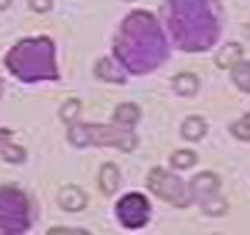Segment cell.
<instances>
[{
  "label": "cell",
  "instance_id": "cell-1",
  "mask_svg": "<svg viewBox=\"0 0 250 235\" xmlns=\"http://www.w3.org/2000/svg\"><path fill=\"white\" fill-rule=\"evenodd\" d=\"M115 55L133 73H148L160 65L165 58V43L150 13H133L125 18L115 43Z\"/></svg>",
  "mask_w": 250,
  "mask_h": 235
},
{
  "label": "cell",
  "instance_id": "cell-2",
  "mask_svg": "<svg viewBox=\"0 0 250 235\" xmlns=\"http://www.w3.org/2000/svg\"><path fill=\"white\" fill-rule=\"evenodd\" d=\"M8 70L23 83L38 80H58L55 68V48L50 38H25L8 53Z\"/></svg>",
  "mask_w": 250,
  "mask_h": 235
},
{
  "label": "cell",
  "instance_id": "cell-3",
  "mask_svg": "<svg viewBox=\"0 0 250 235\" xmlns=\"http://www.w3.org/2000/svg\"><path fill=\"white\" fill-rule=\"evenodd\" d=\"M68 140L75 148H85V145H110L120 148V150H133L138 145V138L133 135L130 128L125 125H80L70 123L68 125Z\"/></svg>",
  "mask_w": 250,
  "mask_h": 235
},
{
  "label": "cell",
  "instance_id": "cell-4",
  "mask_svg": "<svg viewBox=\"0 0 250 235\" xmlns=\"http://www.w3.org/2000/svg\"><path fill=\"white\" fill-rule=\"evenodd\" d=\"M30 228L28 198L13 185L0 188V233H25Z\"/></svg>",
  "mask_w": 250,
  "mask_h": 235
},
{
  "label": "cell",
  "instance_id": "cell-5",
  "mask_svg": "<svg viewBox=\"0 0 250 235\" xmlns=\"http://www.w3.org/2000/svg\"><path fill=\"white\" fill-rule=\"evenodd\" d=\"M148 188L153 190V193L163 200H168L178 208H185L188 203H190V185H185L183 180H178L175 175L165 173V170L155 168L148 173Z\"/></svg>",
  "mask_w": 250,
  "mask_h": 235
},
{
  "label": "cell",
  "instance_id": "cell-6",
  "mask_svg": "<svg viewBox=\"0 0 250 235\" xmlns=\"http://www.w3.org/2000/svg\"><path fill=\"white\" fill-rule=\"evenodd\" d=\"M118 218H120V223L125 228H130V230L143 228L145 223H148V218H150L148 198L140 195V193H128L118 203Z\"/></svg>",
  "mask_w": 250,
  "mask_h": 235
},
{
  "label": "cell",
  "instance_id": "cell-7",
  "mask_svg": "<svg viewBox=\"0 0 250 235\" xmlns=\"http://www.w3.org/2000/svg\"><path fill=\"white\" fill-rule=\"evenodd\" d=\"M218 188H220V178H218L215 173H200V175H195V178L190 180V195H193L198 203H203L205 198L215 195Z\"/></svg>",
  "mask_w": 250,
  "mask_h": 235
},
{
  "label": "cell",
  "instance_id": "cell-8",
  "mask_svg": "<svg viewBox=\"0 0 250 235\" xmlns=\"http://www.w3.org/2000/svg\"><path fill=\"white\" fill-rule=\"evenodd\" d=\"M85 203H88V198H85V193H83L80 188H75V185H62V188H60V193H58V205H60L62 210L78 213V210L85 208Z\"/></svg>",
  "mask_w": 250,
  "mask_h": 235
},
{
  "label": "cell",
  "instance_id": "cell-9",
  "mask_svg": "<svg viewBox=\"0 0 250 235\" xmlns=\"http://www.w3.org/2000/svg\"><path fill=\"white\" fill-rule=\"evenodd\" d=\"M95 75L105 83H115V85H123L125 83V70L118 65L115 60L110 58H100L98 65H95Z\"/></svg>",
  "mask_w": 250,
  "mask_h": 235
},
{
  "label": "cell",
  "instance_id": "cell-10",
  "mask_svg": "<svg viewBox=\"0 0 250 235\" xmlns=\"http://www.w3.org/2000/svg\"><path fill=\"white\" fill-rule=\"evenodd\" d=\"M240 60H243V48L238 45V43H225V45L220 48V53L215 55L218 68H223V70H228V68H235Z\"/></svg>",
  "mask_w": 250,
  "mask_h": 235
},
{
  "label": "cell",
  "instance_id": "cell-11",
  "mask_svg": "<svg viewBox=\"0 0 250 235\" xmlns=\"http://www.w3.org/2000/svg\"><path fill=\"white\" fill-rule=\"evenodd\" d=\"M98 183H100V190L105 195H113L115 190H118V185H120V170L113 165V163H105L100 168V178H98Z\"/></svg>",
  "mask_w": 250,
  "mask_h": 235
},
{
  "label": "cell",
  "instance_id": "cell-12",
  "mask_svg": "<svg viewBox=\"0 0 250 235\" xmlns=\"http://www.w3.org/2000/svg\"><path fill=\"white\" fill-rule=\"evenodd\" d=\"M113 120H115L118 125L133 128V125L140 120V108H138L135 103H123V105H118V108H115V113H113Z\"/></svg>",
  "mask_w": 250,
  "mask_h": 235
},
{
  "label": "cell",
  "instance_id": "cell-13",
  "mask_svg": "<svg viewBox=\"0 0 250 235\" xmlns=\"http://www.w3.org/2000/svg\"><path fill=\"white\" fill-rule=\"evenodd\" d=\"M198 88H200V80H198V75H193V73H180V75H175L173 78V90L178 93V95H195L198 93Z\"/></svg>",
  "mask_w": 250,
  "mask_h": 235
},
{
  "label": "cell",
  "instance_id": "cell-14",
  "mask_svg": "<svg viewBox=\"0 0 250 235\" xmlns=\"http://www.w3.org/2000/svg\"><path fill=\"white\" fill-rule=\"evenodd\" d=\"M205 130H208V125H205V120L198 118V115L185 118V123H183V128H180V133H183L185 140H200V138L205 135Z\"/></svg>",
  "mask_w": 250,
  "mask_h": 235
},
{
  "label": "cell",
  "instance_id": "cell-15",
  "mask_svg": "<svg viewBox=\"0 0 250 235\" xmlns=\"http://www.w3.org/2000/svg\"><path fill=\"white\" fill-rule=\"evenodd\" d=\"M233 83L238 85L240 90L250 93V63L248 60H240L238 65L233 68Z\"/></svg>",
  "mask_w": 250,
  "mask_h": 235
},
{
  "label": "cell",
  "instance_id": "cell-16",
  "mask_svg": "<svg viewBox=\"0 0 250 235\" xmlns=\"http://www.w3.org/2000/svg\"><path fill=\"white\" fill-rule=\"evenodd\" d=\"M0 155H3L5 163H23L25 160V150L20 145H15L13 140H5L0 145Z\"/></svg>",
  "mask_w": 250,
  "mask_h": 235
},
{
  "label": "cell",
  "instance_id": "cell-17",
  "mask_svg": "<svg viewBox=\"0 0 250 235\" xmlns=\"http://www.w3.org/2000/svg\"><path fill=\"white\" fill-rule=\"evenodd\" d=\"M200 205H203V210L208 213V215H223V213H228V203H225L218 193L210 195V198H205Z\"/></svg>",
  "mask_w": 250,
  "mask_h": 235
},
{
  "label": "cell",
  "instance_id": "cell-18",
  "mask_svg": "<svg viewBox=\"0 0 250 235\" xmlns=\"http://www.w3.org/2000/svg\"><path fill=\"white\" fill-rule=\"evenodd\" d=\"M195 160H198V155H195L193 150H175V153L170 155V163H173V168H178V170L190 168Z\"/></svg>",
  "mask_w": 250,
  "mask_h": 235
},
{
  "label": "cell",
  "instance_id": "cell-19",
  "mask_svg": "<svg viewBox=\"0 0 250 235\" xmlns=\"http://www.w3.org/2000/svg\"><path fill=\"white\" fill-rule=\"evenodd\" d=\"M80 115V100H65L62 103V108H60V120L62 123H75Z\"/></svg>",
  "mask_w": 250,
  "mask_h": 235
},
{
  "label": "cell",
  "instance_id": "cell-20",
  "mask_svg": "<svg viewBox=\"0 0 250 235\" xmlns=\"http://www.w3.org/2000/svg\"><path fill=\"white\" fill-rule=\"evenodd\" d=\"M230 133H233L238 140H250V113H245V115L230 128Z\"/></svg>",
  "mask_w": 250,
  "mask_h": 235
},
{
  "label": "cell",
  "instance_id": "cell-21",
  "mask_svg": "<svg viewBox=\"0 0 250 235\" xmlns=\"http://www.w3.org/2000/svg\"><path fill=\"white\" fill-rule=\"evenodd\" d=\"M50 235H85L88 230H80V228H50Z\"/></svg>",
  "mask_w": 250,
  "mask_h": 235
},
{
  "label": "cell",
  "instance_id": "cell-22",
  "mask_svg": "<svg viewBox=\"0 0 250 235\" xmlns=\"http://www.w3.org/2000/svg\"><path fill=\"white\" fill-rule=\"evenodd\" d=\"M53 8V0H30V10L35 13H48Z\"/></svg>",
  "mask_w": 250,
  "mask_h": 235
},
{
  "label": "cell",
  "instance_id": "cell-23",
  "mask_svg": "<svg viewBox=\"0 0 250 235\" xmlns=\"http://www.w3.org/2000/svg\"><path fill=\"white\" fill-rule=\"evenodd\" d=\"M10 3H13V0H0V10H5Z\"/></svg>",
  "mask_w": 250,
  "mask_h": 235
},
{
  "label": "cell",
  "instance_id": "cell-24",
  "mask_svg": "<svg viewBox=\"0 0 250 235\" xmlns=\"http://www.w3.org/2000/svg\"><path fill=\"white\" fill-rule=\"evenodd\" d=\"M0 93H3V83H0Z\"/></svg>",
  "mask_w": 250,
  "mask_h": 235
}]
</instances>
